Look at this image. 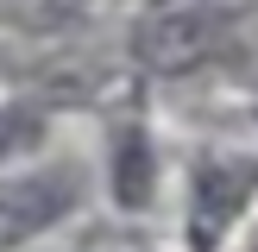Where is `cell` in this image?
Wrapping results in <instances>:
<instances>
[{
	"label": "cell",
	"instance_id": "cell-1",
	"mask_svg": "<svg viewBox=\"0 0 258 252\" xmlns=\"http://www.w3.org/2000/svg\"><path fill=\"white\" fill-rule=\"evenodd\" d=\"M227 13H214V7H196V13H170L164 25H151V38H145V50L158 63H202V57H214V50L227 44Z\"/></svg>",
	"mask_w": 258,
	"mask_h": 252
},
{
	"label": "cell",
	"instance_id": "cell-2",
	"mask_svg": "<svg viewBox=\"0 0 258 252\" xmlns=\"http://www.w3.org/2000/svg\"><path fill=\"white\" fill-rule=\"evenodd\" d=\"M258 170H227V164H208L196 183V246H214L221 239V227L239 214V202L252 196Z\"/></svg>",
	"mask_w": 258,
	"mask_h": 252
}]
</instances>
